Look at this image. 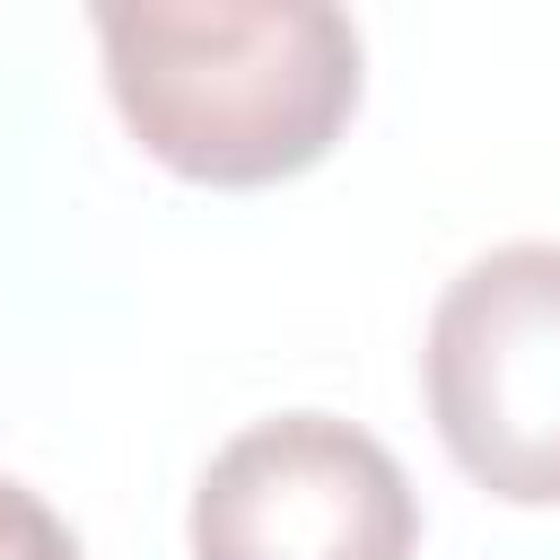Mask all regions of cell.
Masks as SVG:
<instances>
[{"instance_id":"obj_3","label":"cell","mask_w":560,"mask_h":560,"mask_svg":"<svg viewBox=\"0 0 560 560\" xmlns=\"http://www.w3.org/2000/svg\"><path fill=\"white\" fill-rule=\"evenodd\" d=\"M411 542L402 464L332 411L236 429L192 490V560H411Z\"/></svg>"},{"instance_id":"obj_2","label":"cell","mask_w":560,"mask_h":560,"mask_svg":"<svg viewBox=\"0 0 560 560\" xmlns=\"http://www.w3.org/2000/svg\"><path fill=\"white\" fill-rule=\"evenodd\" d=\"M429 420L446 455L516 508H560V245H490L429 315Z\"/></svg>"},{"instance_id":"obj_4","label":"cell","mask_w":560,"mask_h":560,"mask_svg":"<svg viewBox=\"0 0 560 560\" xmlns=\"http://www.w3.org/2000/svg\"><path fill=\"white\" fill-rule=\"evenodd\" d=\"M0 560H79L70 525H61L26 481H9V472H0Z\"/></svg>"},{"instance_id":"obj_1","label":"cell","mask_w":560,"mask_h":560,"mask_svg":"<svg viewBox=\"0 0 560 560\" xmlns=\"http://www.w3.org/2000/svg\"><path fill=\"white\" fill-rule=\"evenodd\" d=\"M105 88L192 184H280L359 105V26L324 0H105Z\"/></svg>"}]
</instances>
